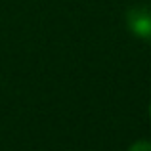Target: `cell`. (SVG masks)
Here are the masks:
<instances>
[{"mask_svg": "<svg viewBox=\"0 0 151 151\" xmlns=\"http://www.w3.org/2000/svg\"><path fill=\"white\" fill-rule=\"evenodd\" d=\"M126 25L130 33L151 42V8L149 6H134L126 14Z\"/></svg>", "mask_w": 151, "mask_h": 151, "instance_id": "obj_1", "label": "cell"}, {"mask_svg": "<svg viewBox=\"0 0 151 151\" xmlns=\"http://www.w3.org/2000/svg\"><path fill=\"white\" fill-rule=\"evenodd\" d=\"M128 151H151V142H136L130 145Z\"/></svg>", "mask_w": 151, "mask_h": 151, "instance_id": "obj_2", "label": "cell"}, {"mask_svg": "<svg viewBox=\"0 0 151 151\" xmlns=\"http://www.w3.org/2000/svg\"><path fill=\"white\" fill-rule=\"evenodd\" d=\"M149 113H151V105H149Z\"/></svg>", "mask_w": 151, "mask_h": 151, "instance_id": "obj_3", "label": "cell"}]
</instances>
